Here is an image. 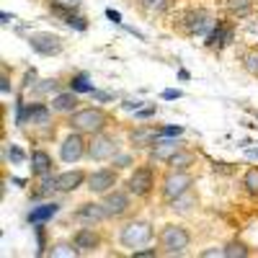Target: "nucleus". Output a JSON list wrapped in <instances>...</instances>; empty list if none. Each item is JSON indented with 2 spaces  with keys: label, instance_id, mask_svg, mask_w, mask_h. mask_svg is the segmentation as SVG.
Returning a JSON list of instances; mask_svg holds the SVG:
<instances>
[{
  "label": "nucleus",
  "instance_id": "4",
  "mask_svg": "<svg viewBox=\"0 0 258 258\" xmlns=\"http://www.w3.org/2000/svg\"><path fill=\"white\" fill-rule=\"evenodd\" d=\"M214 21L212 16H209V11H204V8H188V11H183V16H181V29L188 34V36H202V39H207L209 36V31L214 29Z\"/></svg>",
  "mask_w": 258,
  "mask_h": 258
},
{
  "label": "nucleus",
  "instance_id": "25",
  "mask_svg": "<svg viewBox=\"0 0 258 258\" xmlns=\"http://www.w3.org/2000/svg\"><path fill=\"white\" fill-rule=\"evenodd\" d=\"M194 207H197V197H194L191 191L181 194L178 199L170 202V209H173V212H188V209H194Z\"/></svg>",
  "mask_w": 258,
  "mask_h": 258
},
{
  "label": "nucleus",
  "instance_id": "39",
  "mask_svg": "<svg viewBox=\"0 0 258 258\" xmlns=\"http://www.w3.org/2000/svg\"><path fill=\"white\" fill-rule=\"evenodd\" d=\"M0 88H3V93L11 91V78H8V68H3V83H0Z\"/></svg>",
  "mask_w": 258,
  "mask_h": 258
},
{
  "label": "nucleus",
  "instance_id": "43",
  "mask_svg": "<svg viewBox=\"0 0 258 258\" xmlns=\"http://www.w3.org/2000/svg\"><path fill=\"white\" fill-rule=\"evenodd\" d=\"M106 16H109V18L114 21V24H121V16H119L116 11H111V8H109V11H106Z\"/></svg>",
  "mask_w": 258,
  "mask_h": 258
},
{
  "label": "nucleus",
  "instance_id": "7",
  "mask_svg": "<svg viewBox=\"0 0 258 258\" xmlns=\"http://www.w3.org/2000/svg\"><path fill=\"white\" fill-rule=\"evenodd\" d=\"M114 155H119V142L116 137H111L109 132H98L91 135L88 140V158L101 163V160H114Z\"/></svg>",
  "mask_w": 258,
  "mask_h": 258
},
{
  "label": "nucleus",
  "instance_id": "34",
  "mask_svg": "<svg viewBox=\"0 0 258 258\" xmlns=\"http://www.w3.org/2000/svg\"><path fill=\"white\" fill-rule=\"evenodd\" d=\"M68 26H70V29H75V31H85V29H88V21H85L83 16H78V13H75V16L68 21Z\"/></svg>",
  "mask_w": 258,
  "mask_h": 258
},
{
  "label": "nucleus",
  "instance_id": "1",
  "mask_svg": "<svg viewBox=\"0 0 258 258\" xmlns=\"http://www.w3.org/2000/svg\"><path fill=\"white\" fill-rule=\"evenodd\" d=\"M106 124H109V114L98 106H85L68 116V126L80 135H98L106 129Z\"/></svg>",
  "mask_w": 258,
  "mask_h": 258
},
{
  "label": "nucleus",
  "instance_id": "37",
  "mask_svg": "<svg viewBox=\"0 0 258 258\" xmlns=\"http://www.w3.org/2000/svg\"><path fill=\"white\" fill-rule=\"evenodd\" d=\"M57 6H62V8H68V11H78V6H80V0H54Z\"/></svg>",
  "mask_w": 258,
  "mask_h": 258
},
{
  "label": "nucleus",
  "instance_id": "5",
  "mask_svg": "<svg viewBox=\"0 0 258 258\" xmlns=\"http://www.w3.org/2000/svg\"><path fill=\"white\" fill-rule=\"evenodd\" d=\"M158 240L163 245V253L168 255H178V253H186L188 243H191V235L183 225H165L158 235Z\"/></svg>",
  "mask_w": 258,
  "mask_h": 258
},
{
  "label": "nucleus",
  "instance_id": "24",
  "mask_svg": "<svg viewBox=\"0 0 258 258\" xmlns=\"http://www.w3.org/2000/svg\"><path fill=\"white\" fill-rule=\"evenodd\" d=\"M49 255H62V258H78L80 255V248L75 245V243H68V240H59V243H54L52 245V250H49Z\"/></svg>",
  "mask_w": 258,
  "mask_h": 258
},
{
  "label": "nucleus",
  "instance_id": "46",
  "mask_svg": "<svg viewBox=\"0 0 258 258\" xmlns=\"http://www.w3.org/2000/svg\"><path fill=\"white\" fill-rule=\"evenodd\" d=\"M248 155H250V158H255V160H258V150H250V153H248Z\"/></svg>",
  "mask_w": 258,
  "mask_h": 258
},
{
  "label": "nucleus",
  "instance_id": "35",
  "mask_svg": "<svg viewBox=\"0 0 258 258\" xmlns=\"http://www.w3.org/2000/svg\"><path fill=\"white\" fill-rule=\"evenodd\" d=\"M183 132V126H160V137H181Z\"/></svg>",
  "mask_w": 258,
  "mask_h": 258
},
{
  "label": "nucleus",
  "instance_id": "45",
  "mask_svg": "<svg viewBox=\"0 0 258 258\" xmlns=\"http://www.w3.org/2000/svg\"><path fill=\"white\" fill-rule=\"evenodd\" d=\"M0 21H3V24H8V21H13V16H11V13H0Z\"/></svg>",
  "mask_w": 258,
  "mask_h": 258
},
{
  "label": "nucleus",
  "instance_id": "12",
  "mask_svg": "<svg viewBox=\"0 0 258 258\" xmlns=\"http://www.w3.org/2000/svg\"><path fill=\"white\" fill-rule=\"evenodd\" d=\"M73 220H75L78 225H91V227H96V225H101L103 220H109V212H106V207L98 204V202H85V204H80V207L73 212Z\"/></svg>",
  "mask_w": 258,
  "mask_h": 258
},
{
  "label": "nucleus",
  "instance_id": "33",
  "mask_svg": "<svg viewBox=\"0 0 258 258\" xmlns=\"http://www.w3.org/2000/svg\"><path fill=\"white\" fill-rule=\"evenodd\" d=\"M49 91H59V80L49 78V80H41L39 85H34V96H44Z\"/></svg>",
  "mask_w": 258,
  "mask_h": 258
},
{
  "label": "nucleus",
  "instance_id": "30",
  "mask_svg": "<svg viewBox=\"0 0 258 258\" xmlns=\"http://www.w3.org/2000/svg\"><path fill=\"white\" fill-rule=\"evenodd\" d=\"M132 165H135V155L132 153H119L111 160V168H116V170H126V168H132Z\"/></svg>",
  "mask_w": 258,
  "mask_h": 258
},
{
  "label": "nucleus",
  "instance_id": "31",
  "mask_svg": "<svg viewBox=\"0 0 258 258\" xmlns=\"http://www.w3.org/2000/svg\"><path fill=\"white\" fill-rule=\"evenodd\" d=\"M250 250L243 243H227L225 245V258H245Z\"/></svg>",
  "mask_w": 258,
  "mask_h": 258
},
{
  "label": "nucleus",
  "instance_id": "44",
  "mask_svg": "<svg viewBox=\"0 0 258 258\" xmlns=\"http://www.w3.org/2000/svg\"><path fill=\"white\" fill-rule=\"evenodd\" d=\"M93 96H96L98 101H111V93H98V91H96Z\"/></svg>",
  "mask_w": 258,
  "mask_h": 258
},
{
  "label": "nucleus",
  "instance_id": "9",
  "mask_svg": "<svg viewBox=\"0 0 258 258\" xmlns=\"http://www.w3.org/2000/svg\"><path fill=\"white\" fill-rule=\"evenodd\" d=\"M29 47L41 57H57L64 49V41H62V36H57L52 31H34L29 36Z\"/></svg>",
  "mask_w": 258,
  "mask_h": 258
},
{
  "label": "nucleus",
  "instance_id": "29",
  "mask_svg": "<svg viewBox=\"0 0 258 258\" xmlns=\"http://www.w3.org/2000/svg\"><path fill=\"white\" fill-rule=\"evenodd\" d=\"M140 3H142V8L150 11V13H165L173 0H140Z\"/></svg>",
  "mask_w": 258,
  "mask_h": 258
},
{
  "label": "nucleus",
  "instance_id": "6",
  "mask_svg": "<svg viewBox=\"0 0 258 258\" xmlns=\"http://www.w3.org/2000/svg\"><path fill=\"white\" fill-rule=\"evenodd\" d=\"M126 191L132 194V197H140V199H147L150 194L155 188V170L150 165H140L132 170V176L126 178Z\"/></svg>",
  "mask_w": 258,
  "mask_h": 258
},
{
  "label": "nucleus",
  "instance_id": "32",
  "mask_svg": "<svg viewBox=\"0 0 258 258\" xmlns=\"http://www.w3.org/2000/svg\"><path fill=\"white\" fill-rule=\"evenodd\" d=\"M6 158H8V163H13V165H21L26 160V153L21 150L18 145H8V150H6Z\"/></svg>",
  "mask_w": 258,
  "mask_h": 258
},
{
  "label": "nucleus",
  "instance_id": "10",
  "mask_svg": "<svg viewBox=\"0 0 258 258\" xmlns=\"http://www.w3.org/2000/svg\"><path fill=\"white\" fill-rule=\"evenodd\" d=\"M88 155V140L80 132H70L59 145V160L62 163H80Z\"/></svg>",
  "mask_w": 258,
  "mask_h": 258
},
{
  "label": "nucleus",
  "instance_id": "8",
  "mask_svg": "<svg viewBox=\"0 0 258 258\" xmlns=\"http://www.w3.org/2000/svg\"><path fill=\"white\" fill-rule=\"evenodd\" d=\"M106 212H109V220H119V217H126L132 212V194L126 188H111L109 194H103V202Z\"/></svg>",
  "mask_w": 258,
  "mask_h": 258
},
{
  "label": "nucleus",
  "instance_id": "41",
  "mask_svg": "<svg viewBox=\"0 0 258 258\" xmlns=\"http://www.w3.org/2000/svg\"><path fill=\"white\" fill-rule=\"evenodd\" d=\"M155 253H158L155 248H137L132 255H135V258H140V255H155Z\"/></svg>",
  "mask_w": 258,
  "mask_h": 258
},
{
  "label": "nucleus",
  "instance_id": "14",
  "mask_svg": "<svg viewBox=\"0 0 258 258\" xmlns=\"http://www.w3.org/2000/svg\"><path fill=\"white\" fill-rule=\"evenodd\" d=\"M178 150H183L181 137H158V142L147 150L150 153V163H168Z\"/></svg>",
  "mask_w": 258,
  "mask_h": 258
},
{
  "label": "nucleus",
  "instance_id": "36",
  "mask_svg": "<svg viewBox=\"0 0 258 258\" xmlns=\"http://www.w3.org/2000/svg\"><path fill=\"white\" fill-rule=\"evenodd\" d=\"M225 255V248H207L202 250V258H222Z\"/></svg>",
  "mask_w": 258,
  "mask_h": 258
},
{
  "label": "nucleus",
  "instance_id": "23",
  "mask_svg": "<svg viewBox=\"0 0 258 258\" xmlns=\"http://www.w3.org/2000/svg\"><path fill=\"white\" fill-rule=\"evenodd\" d=\"M225 6L235 18H245L253 13V0H225Z\"/></svg>",
  "mask_w": 258,
  "mask_h": 258
},
{
  "label": "nucleus",
  "instance_id": "19",
  "mask_svg": "<svg viewBox=\"0 0 258 258\" xmlns=\"http://www.w3.org/2000/svg\"><path fill=\"white\" fill-rule=\"evenodd\" d=\"M31 173H34V178L52 176L54 173V160H52V155L47 153V150L36 147L34 153H31Z\"/></svg>",
  "mask_w": 258,
  "mask_h": 258
},
{
  "label": "nucleus",
  "instance_id": "17",
  "mask_svg": "<svg viewBox=\"0 0 258 258\" xmlns=\"http://www.w3.org/2000/svg\"><path fill=\"white\" fill-rule=\"evenodd\" d=\"M78 103H80V96L75 91H57L49 106H52L54 114H68L70 116L73 111H78Z\"/></svg>",
  "mask_w": 258,
  "mask_h": 258
},
{
  "label": "nucleus",
  "instance_id": "16",
  "mask_svg": "<svg viewBox=\"0 0 258 258\" xmlns=\"http://www.w3.org/2000/svg\"><path fill=\"white\" fill-rule=\"evenodd\" d=\"M73 243L80 248V253H93V250H98V248H101L103 238H101V232H98L96 227L83 225V227L73 235Z\"/></svg>",
  "mask_w": 258,
  "mask_h": 258
},
{
  "label": "nucleus",
  "instance_id": "3",
  "mask_svg": "<svg viewBox=\"0 0 258 258\" xmlns=\"http://www.w3.org/2000/svg\"><path fill=\"white\" fill-rule=\"evenodd\" d=\"M191 186H194V176L188 173V170L170 168L168 173L163 176V181H160V197L165 202H173V199L181 197V194L191 191Z\"/></svg>",
  "mask_w": 258,
  "mask_h": 258
},
{
  "label": "nucleus",
  "instance_id": "28",
  "mask_svg": "<svg viewBox=\"0 0 258 258\" xmlns=\"http://www.w3.org/2000/svg\"><path fill=\"white\" fill-rule=\"evenodd\" d=\"M240 59H243V68H245V73H250V75H255V78H258V49L245 52Z\"/></svg>",
  "mask_w": 258,
  "mask_h": 258
},
{
  "label": "nucleus",
  "instance_id": "40",
  "mask_svg": "<svg viewBox=\"0 0 258 258\" xmlns=\"http://www.w3.org/2000/svg\"><path fill=\"white\" fill-rule=\"evenodd\" d=\"M34 78H36V70H29V73H26V78H24V83H21V85H24V88H31V85H34Z\"/></svg>",
  "mask_w": 258,
  "mask_h": 258
},
{
  "label": "nucleus",
  "instance_id": "13",
  "mask_svg": "<svg viewBox=\"0 0 258 258\" xmlns=\"http://www.w3.org/2000/svg\"><path fill=\"white\" fill-rule=\"evenodd\" d=\"M160 137V126H147V124H140V126H132L126 132V140L132 145V150H150Z\"/></svg>",
  "mask_w": 258,
  "mask_h": 258
},
{
  "label": "nucleus",
  "instance_id": "42",
  "mask_svg": "<svg viewBox=\"0 0 258 258\" xmlns=\"http://www.w3.org/2000/svg\"><path fill=\"white\" fill-rule=\"evenodd\" d=\"M163 98H165V101H176V98H181V91H165Z\"/></svg>",
  "mask_w": 258,
  "mask_h": 258
},
{
  "label": "nucleus",
  "instance_id": "22",
  "mask_svg": "<svg viewBox=\"0 0 258 258\" xmlns=\"http://www.w3.org/2000/svg\"><path fill=\"white\" fill-rule=\"evenodd\" d=\"M194 160H197V155H194L191 150H186V147H183V150H178V153L168 160V168H176V170H188V168L194 165Z\"/></svg>",
  "mask_w": 258,
  "mask_h": 258
},
{
  "label": "nucleus",
  "instance_id": "38",
  "mask_svg": "<svg viewBox=\"0 0 258 258\" xmlns=\"http://www.w3.org/2000/svg\"><path fill=\"white\" fill-rule=\"evenodd\" d=\"M153 114H155V106H147V109H140L137 111V119H150Z\"/></svg>",
  "mask_w": 258,
  "mask_h": 258
},
{
  "label": "nucleus",
  "instance_id": "15",
  "mask_svg": "<svg viewBox=\"0 0 258 258\" xmlns=\"http://www.w3.org/2000/svg\"><path fill=\"white\" fill-rule=\"evenodd\" d=\"M232 39H235V24H232V21H217L214 29L209 31V36L204 39V47L222 49V47L232 44Z\"/></svg>",
  "mask_w": 258,
  "mask_h": 258
},
{
  "label": "nucleus",
  "instance_id": "26",
  "mask_svg": "<svg viewBox=\"0 0 258 258\" xmlns=\"http://www.w3.org/2000/svg\"><path fill=\"white\" fill-rule=\"evenodd\" d=\"M243 186H245V191L250 194V197H258V168H255V165L245 170V176H243Z\"/></svg>",
  "mask_w": 258,
  "mask_h": 258
},
{
  "label": "nucleus",
  "instance_id": "27",
  "mask_svg": "<svg viewBox=\"0 0 258 258\" xmlns=\"http://www.w3.org/2000/svg\"><path fill=\"white\" fill-rule=\"evenodd\" d=\"M70 91H75L78 96H80V93H96V88L88 83V75H75V78L70 80Z\"/></svg>",
  "mask_w": 258,
  "mask_h": 258
},
{
  "label": "nucleus",
  "instance_id": "11",
  "mask_svg": "<svg viewBox=\"0 0 258 258\" xmlns=\"http://www.w3.org/2000/svg\"><path fill=\"white\" fill-rule=\"evenodd\" d=\"M119 183V170L116 168H98L93 173H88L85 178V188L96 197H103V194H109L114 186Z\"/></svg>",
  "mask_w": 258,
  "mask_h": 258
},
{
  "label": "nucleus",
  "instance_id": "20",
  "mask_svg": "<svg viewBox=\"0 0 258 258\" xmlns=\"http://www.w3.org/2000/svg\"><path fill=\"white\" fill-rule=\"evenodd\" d=\"M52 114H54L52 106L34 101V103H29V121H26V124H34V126H52Z\"/></svg>",
  "mask_w": 258,
  "mask_h": 258
},
{
  "label": "nucleus",
  "instance_id": "21",
  "mask_svg": "<svg viewBox=\"0 0 258 258\" xmlns=\"http://www.w3.org/2000/svg\"><path fill=\"white\" fill-rule=\"evenodd\" d=\"M59 212V204H54V202H47V204H41V207H34L31 212H29V222L31 225H41V222H47V220H52L54 214Z\"/></svg>",
  "mask_w": 258,
  "mask_h": 258
},
{
  "label": "nucleus",
  "instance_id": "2",
  "mask_svg": "<svg viewBox=\"0 0 258 258\" xmlns=\"http://www.w3.org/2000/svg\"><path fill=\"white\" fill-rule=\"evenodd\" d=\"M153 238H155V230H153V225L145 222V220L126 222V225L121 227V232H119V243L126 245V248H135V250H137V248H145Z\"/></svg>",
  "mask_w": 258,
  "mask_h": 258
},
{
  "label": "nucleus",
  "instance_id": "18",
  "mask_svg": "<svg viewBox=\"0 0 258 258\" xmlns=\"http://www.w3.org/2000/svg\"><path fill=\"white\" fill-rule=\"evenodd\" d=\"M85 178H88V173L85 170H62V173H57V191L62 194H70L80 186H85Z\"/></svg>",
  "mask_w": 258,
  "mask_h": 258
}]
</instances>
